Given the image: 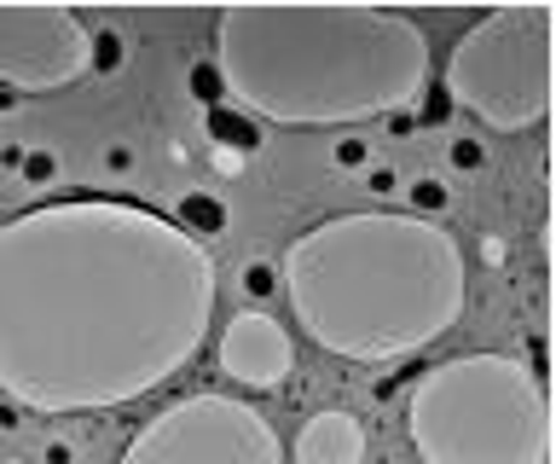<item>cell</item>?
I'll use <instances>...</instances> for the list:
<instances>
[{
  "label": "cell",
  "mask_w": 556,
  "mask_h": 464,
  "mask_svg": "<svg viewBox=\"0 0 556 464\" xmlns=\"http://www.w3.org/2000/svg\"><path fill=\"white\" fill-rule=\"evenodd\" d=\"M215 325V255L134 203H41L0 221V389L99 412L191 366Z\"/></svg>",
  "instance_id": "1"
},
{
  "label": "cell",
  "mask_w": 556,
  "mask_h": 464,
  "mask_svg": "<svg viewBox=\"0 0 556 464\" xmlns=\"http://www.w3.org/2000/svg\"><path fill=\"white\" fill-rule=\"evenodd\" d=\"M215 76L273 128L377 123L429 93V29L359 0H232L215 12Z\"/></svg>",
  "instance_id": "2"
},
{
  "label": "cell",
  "mask_w": 556,
  "mask_h": 464,
  "mask_svg": "<svg viewBox=\"0 0 556 464\" xmlns=\"http://www.w3.org/2000/svg\"><path fill=\"white\" fill-rule=\"evenodd\" d=\"M278 285L295 325L325 354L359 366L429 349L469 308L458 238L394 210L325 215L285 250Z\"/></svg>",
  "instance_id": "3"
},
{
  "label": "cell",
  "mask_w": 556,
  "mask_h": 464,
  "mask_svg": "<svg viewBox=\"0 0 556 464\" xmlns=\"http://www.w3.org/2000/svg\"><path fill=\"white\" fill-rule=\"evenodd\" d=\"M406 441L424 464H551L545 377L516 354H458L412 377Z\"/></svg>",
  "instance_id": "4"
},
{
  "label": "cell",
  "mask_w": 556,
  "mask_h": 464,
  "mask_svg": "<svg viewBox=\"0 0 556 464\" xmlns=\"http://www.w3.org/2000/svg\"><path fill=\"white\" fill-rule=\"evenodd\" d=\"M551 47H556V12L545 0L493 7L452 41L446 59V105L469 111L493 134H528L551 116L556 81H551Z\"/></svg>",
  "instance_id": "5"
},
{
  "label": "cell",
  "mask_w": 556,
  "mask_h": 464,
  "mask_svg": "<svg viewBox=\"0 0 556 464\" xmlns=\"http://www.w3.org/2000/svg\"><path fill=\"white\" fill-rule=\"evenodd\" d=\"M116 464H285V441L250 401L198 389L156 412Z\"/></svg>",
  "instance_id": "6"
},
{
  "label": "cell",
  "mask_w": 556,
  "mask_h": 464,
  "mask_svg": "<svg viewBox=\"0 0 556 464\" xmlns=\"http://www.w3.org/2000/svg\"><path fill=\"white\" fill-rule=\"evenodd\" d=\"M93 76V29L59 0H0V88L52 93Z\"/></svg>",
  "instance_id": "7"
},
{
  "label": "cell",
  "mask_w": 556,
  "mask_h": 464,
  "mask_svg": "<svg viewBox=\"0 0 556 464\" xmlns=\"http://www.w3.org/2000/svg\"><path fill=\"white\" fill-rule=\"evenodd\" d=\"M215 360H220V377H232L238 389H278L295 372V342L273 314L243 308V314L226 319Z\"/></svg>",
  "instance_id": "8"
},
{
  "label": "cell",
  "mask_w": 556,
  "mask_h": 464,
  "mask_svg": "<svg viewBox=\"0 0 556 464\" xmlns=\"http://www.w3.org/2000/svg\"><path fill=\"white\" fill-rule=\"evenodd\" d=\"M290 464H365V424L342 406H325L302 424V436L285 453Z\"/></svg>",
  "instance_id": "9"
},
{
  "label": "cell",
  "mask_w": 556,
  "mask_h": 464,
  "mask_svg": "<svg viewBox=\"0 0 556 464\" xmlns=\"http://www.w3.org/2000/svg\"><path fill=\"white\" fill-rule=\"evenodd\" d=\"M406 198H412L406 215H417V221H434V215L452 210V186H446L441 175H417V180L406 186Z\"/></svg>",
  "instance_id": "10"
},
{
  "label": "cell",
  "mask_w": 556,
  "mask_h": 464,
  "mask_svg": "<svg viewBox=\"0 0 556 464\" xmlns=\"http://www.w3.org/2000/svg\"><path fill=\"white\" fill-rule=\"evenodd\" d=\"M128 64V41L116 24H93V76H116Z\"/></svg>",
  "instance_id": "11"
},
{
  "label": "cell",
  "mask_w": 556,
  "mask_h": 464,
  "mask_svg": "<svg viewBox=\"0 0 556 464\" xmlns=\"http://www.w3.org/2000/svg\"><path fill=\"white\" fill-rule=\"evenodd\" d=\"M226 227V210L215 198H203V192H186V233L191 238H208V233H220Z\"/></svg>",
  "instance_id": "12"
},
{
  "label": "cell",
  "mask_w": 556,
  "mask_h": 464,
  "mask_svg": "<svg viewBox=\"0 0 556 464\" xmlns=\"http://www.w3.org/2000/svg\"><path fill=\"white\" fill-rule=\"evenodd\" d=\"M238 285H243V297H255V302L278 297V262H267V255H255V262H243Z\"/></svg>",
  "instance_id": "13"
},
{
  "label": "cell",
  "mask_w": 556,
  "mask_h": 464,
  "mask_svg": "<svg viewBox=\"0 0 556 464\" xmlns=\"http://www.w3.org/2000/svg\"><path fill=\"white\" fill-rule=\"evenodd\" d=\"M330 163H337L342 175H365V168H371V140H359V134H342V140L330 146Z\"/></svg>",
  "instance_id": "14"
},
{
  "label": "cell",
  "mask_w": 556,
  "mask_h": 464,
  "mask_svg": "<svg viewBox=\"0 0 556 464\" xmlns=\"http://www.w3.org/2000/svg\"><path fill=\"white\" fill-rule=\"evenodd\" d=\"M17 175H24L29 186H59V151H52V146H29Z\"/></svg>",
  "instance_id": "15"
},
{
  "label": "cell",
  "mask_w": 556,
  "mask_h": 464,
  "mask_svg": "<svg viewBox=\"0 0 556 464\" xmlns=\"http://www.w3.org/2000/svg\"><path fill=\"white\" fill-rule=\"evenodd\" d=\"M446 163L458 168V175H481V168H486V146L476 140V134H458V140L446 146Z\"/></svg>",
  "instance_id": "16"
},
{
  "label": "cell",
  "mask_w": 556,
  "mask_h": 464,
  "mask_svg": "<svg viewBox=\"0 0 556 464\" xmlns=\"http://www.w3.org/2000/svg\"><path fill=\"white\" fill-rule=\"evenodd\" d=\"M134 168H139V151L134 146H104V175H111V180H128Z\"/></svg>",
  "instance_id": "17"
},
{
  "label": "cell",
  "mask_w": 556,
  "mask_h": 464,
  "mask_svg": "<svg viewBox=\"0 0 556 464\" xmlns=\"http://www.w3.org/2000/svg\"><path fill=\"white\" fill-rule=\"evenodd\" d=\"M365 192H371V198H394L400 192V175H394L389 163H371V168H365Z\"/></svg>",
  "instance_id": "18"
},
{
  "label": "cell",
  "mask_w": 556,
  "mask_h": 464,
  "mask_svg": "<svg viewBox=\"0 0 556 464\" xmlns=\"http://www.w3.org/2000/svg\"><path fill=\"white\" fill-rule=\"evenodd\" d=\"M191 88H198L203 105H215V99H220V76H215V64H198V71H191Z\"/></svg>",
  "instance_id": "19"
},
{
  "label": "cell",
  "mask_w": 556,
  "mask_h": 464,
  "mask_svg": "<svg viewBox=\"0 0 556 464\" xmlns=\"http://www.w3.org/2000/svg\"><path fill=\"white\" fill-rule=\"evenodd\" d=\"M41 464H76V441H70V436H52L47 453H41Z\"/></svg>",
  "instance_id": "20"
},
{
  "label": "cell",
  "mask_w": 556,
  "mask_h": 464,
  "mask_svg": "<svg viewBox=\"0 0 556 464\" xmlns=\"http://www.w3.org/2000/svg\"><path fill=\"white\" fill-rule=\"evenodd\" d=\"M215 168H220V175H238V168H243V151H238V146H220V151H215Z\"/></svg>",
  "instance_id": "21"
},
{
  "label": "cell",
  "mask_w": 556,
  "mask_h": 464,
  "mask_svg": "<svg viewBox=\"0 0 556 464\" xmlns=\"http://www.w3.org/2000/svg\"><path fill=\"white\" fill-rule=\"evenodd\" d=\"M24 151H29V146H0V168H7V175H17V168H24Z\"/></svg>",
  "instance_id": "22"
},
{
  "label": "cell",
  "mask_w": 556,
  "mask_h": 464,
  "mask_svg": "<svg viewBox=\"0 0 556 464\" xmlns=\"http://www.w3.org/2000/svg\"><path fill=\"white\" fill-rule=\"evenodd\" d=\"M0 429H24V406H17V401L0 406Z\"/></svg>",
  "instance_id": "23"
},
{
  "label": "cell",
  "mask_w": 556,
  "mask_h": 464,
  "mask_svg": "<svg viewBox=\"0 0 556 464\" xmlns=\"http://www.w3.org/2000/svg\"><path fill=\"white\" fill-rule=\"evenodd\" d=\"M12 111H17V93H12V88H0V116H12Z\"/></svg>",
  "instance_id": "24"
},
{
  "label": "cell",
  "mask_w": 556,
  "mask_h": 464,
  "mask_svg": "<svg viewBox=\"0 0 556 464\" xmlns=\"http://www.w3.org/2000/svg\"><path fill=\"white\" fill-rule=\"evenodd\" d=\"M0 464H29V459H0Z\"/></svg>",
  "instance_id": "25"
}]
</instances>
